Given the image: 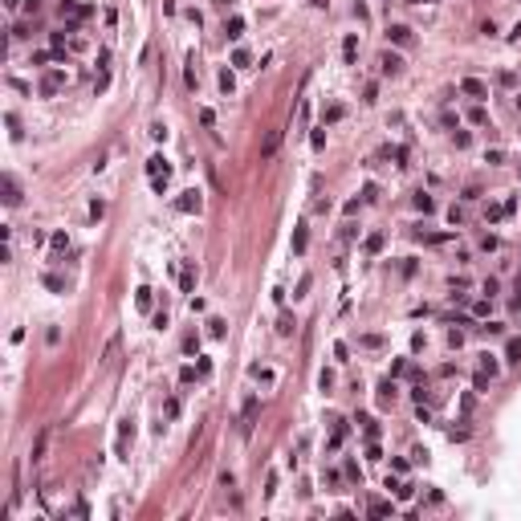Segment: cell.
I'll use <instances>...</instances> for the list:
<instances>
[{
  "label": "cell",
  "instance_id": "cell-21",
  "mask_svg": "<svg viewBox=\"0 0 521 521\" xmlns=\"http://www.w3.org/2000/svg\"><path fill=\"white\" fill-rule=\"evenodd\" d=\"M293 253H305V228L293 232Z\"/></svg>",
  "mask_w": 521,
  "mask_h": 521
},
{
  "label": "cell",
  "instance_id": "cell-26",
  "mask_svg": "<svg viewBox=\"0 0 521 521\" xmlns=\"http://www.w3.org/2000/svg\"><path fill=\"white\" fill-rule=\"evenodd\" d=\"M216 4H224V8H228V4H232V0H216Z\"/></svg>",
  "mask_w": 521,
  "mask_h": 521
},
{
  "label": "cell",
  "instance_id": "cell-12",
  "mask_svg": "<svg viewBox=\"0 0 521 521\" xmlns=\"http://www.w3.org/2000/svg\"><path fill=\"white\" fill-rule=\"evenodd\" d=\"M358 423H362V432H366V440H375V436H379V423H375L371 415H358Z\"/></svg>",
  "mask_w": 521,
  "mask_h": 521
},
{
  "label": "cell",
  "instance_id": "cell-1",
  "mask_svg": "<svg viewBox=\"0 0 521 521\" xmlns=\"http://www.w3.org/2000/svg\"><path fill=\"white\" fill-rule=\"evenodd\" d=\"M147 175H151V179H171L167 159H163V155H151V159H147Z\"/></svg>",
  "mask_w": 521,
  "mask_h": 521
},
{
  "label": "cell",
  "instance_id": "cell-5",
  "mask_svg": "<svg viewBox=\"0 0 521 521\" xmlns=\"http://www.w3.org/2000/svg\"><path fill=\"white\" fill-rule=\"evenodd\" d=\"M379 65H383V73H391V78H395V73H403V57H399V53H383Z\"/></svg>",
  "mask_w": 521,
  "mask_h": 521
},
{
  "label": "cell",
  "instance_id": "cell-23",
  "mask_svg": "<svg viewBox=\"0 0 521 521\" xmlns=\"http://www.w3.org/2000/svg\"><path fill=\"white\" fill-rule=\"evenodd\" d=\"M379 248H383V236H379V232H375V236H371V240H366V253H379Z\"/></svg>",
  "mask_w": 521,
  "mask_h": 521
},
{
  "label": "cell",
  "instance_id": "cell-13",
  "mask_svg": "<svg viewBox=\"0 0 521 521\" xmlns=\"http://www.w3.org/2000/svg\"><path fill=\"white\" fill-rule=\"evenodd\" d=\"M505 358H509V362H521V338H509V346H505Z\"/></svg>",
  "mask_w": 521,
  "mask_h": 521
},
{
  "label": "cell",
  "instance_id": "cell-25",
  "mask_svg": "<svg viewBox=\"0 0 521 521\" xmlns=\"http://www.w3.org/2000/svg\"><path fill=\"white\" fill-rule=\"evenodd\" d=\"M4 4H8V8H16V4H21V0H4Z\"/></svg>",
  "mask_w": 521,
  "mask_h": 521
},
{
  "label": "cell",
  "instance_id": "cell-10",
  "mask_svg": "<svg viewBox=\"0 0 521 521\" xmlns=\"http://www.w3.org/2000/svg\"><path fill=\"white\" fill-rule=\"evenodd\" d=\"M387 513H395L391 501H371V517H387Z\"/></svg>",
  "mask_w": 521,
  "mask_h": 521
},
{
  "label": "cell",
  "instance_id": "cell-9",
  "mask_svg": "<svg viewBox=\"0 0 521 521\" xmlns=\"http://www.w3.org/2000/svg\"><path fill=\"white\" fill-rule=\"evenodd\" d=\"M342 440H346V423H338V419H334V432H330V448H342Z\"/></svg>",
  "mask_w": 521,
  "mask_h": 521
},
{
  "label": "cell",
  "instance_id": "cell-22",
  "mask_svg": "<svg viewBox=\"0 0 521 521\" xmlns=\"http://www.w3.org/2000/svg\"><path fill=\"white\" fill-rule=\"evenodd\" d=\"M293 326H297V322H293L290 314H281V322H277V330H281V334H293Z\"/></svg>",
  "mask_w": 521,
  "mask_h": 521
},
{
  "label": "cell",
  "instance_id": "cell-24",
  "mask_svg": "<svg viewBox=\"0 0 521 521\" xmlns=\"http://www.w3.org/2000/svg\"><path fill=\"white\" fill-rule=\"evenodd\" d=\"M53 248H57V253H61V248H69V240H65V232H53Z\"/></svg>",
  "mask_w": 521,
  "mask_h": 521
},
{
  "label": "cell",
  "instance_id": "cell-4",
  "mask_svg": "<svg viewBox=\"0 0 521 521\" xmlns=\"http://www.w3.org/2000/svg\"><path fill=\"white\" fill-rule=\"evenodd\" d=\"M387 41L407 45V41H411V29H407V25H387Z\"/></svg>",
  "mask_w": 521,
  "mask_h": 521
},
{
  "label": "cell",
  "instance_id": "cell-7",
  "mask_svg": "<svg viewBox=\"0 0 521 521\" xmlns=\"http://www.w3.org/2000/svg\"><path fill=\"white\" fill-rule=\"evenodd\" d=\"M460 90H464V94H472V98H485V94H489V86H485V82H476V78H464Z\"/></svg>",
  "mask_w": 521,
  "mask_h": 521
},
{
  "label": "cell",
  "instance_id": "cell-27",
  "mask_svg": "<svg viewBox=\"0 0 521 521\" xmlns=\"http://www.w3.org/2000/svg\"><path fill=\"white\" fill-rule=\"evenodd\" d=\"M411 4H423V0H411Z\"/></svg>",
  "mask_w": 521,
  "mask_h": 521
},
{
  "label": "cell",
  "instance_id": "cell-16",
  "mask_svg": "<svg viewBox=\"0 0 521 521\" xmlns=\"http://www.w3.org/2000/svg\"><path fill=\"white\" fill-rule=\"evenodd\" d=\"M415 208H419V212H432L436 204H432V196H428V191H415Z\"/></svg>",
  "mask_w": 521,
  "mask_h": 521
},
{
  "label": "cell",
  "instance_id": "cell-11",
  "mask_svg": "<svg viewBox=\"0 0 521 521\" xmlns=\"http://www.w3.org/2000/svg\"><path fill=\"white\" fill-rule=\"evenodd\" d=\"M354 53H358V37L350 33L346 41H342V57H346V61H354Z\"/></svg>",
  "mask_w": 521,
  "mask_h": 521
},
{
  "label": "cell",
  "instance_id": "cell-18",
  "mask_svg": "<svg viewBox=\"0 0 521 521\" xmlns=\"http://www.w3.org/2000/svg\"><path fill=\"white\" fill-rule=\"evenodd\" d=\"M480 371L493 379V375H497V358H493V354H480Z\"/></svg>",
  "mask_w": 521,
  "mask_h": 521
},
{
  "label": "cell",
  "instance_id": "cell-14",
  "mask_svg": "<svg viewBox=\"0 0 521 521\" xmlns=\"http://www.w3.org/2000/svg\"><path fill=\"white\" fill-rule=\"evenodd\" d=\"M179 285H183V293H191V285H196V269H191V265L179 273Z\"/></svg>",
  "mask_w": 521,
  "mask_h": 521
},
{
  "label": "cell",
  "instance_id": "cell-6",
  "mask_svg": "<svg viewBox=\"0 0 521 521\" xmlns=\"http://www.w3.org/2000/svg\"><path fill=\"white\" fill-rule=\"evenodd\" d=\"M277 147H281V130H269V139H265V147H261V159H273Z\"/></svg>",
  "mask_w": 521,
  "mask_h": 521
},
{
  "label": "cell",
  "instance_id": "cell-20",
  "mask_svg": "<svg viewBox=\"0 0 521 521\" xmlns=\"http://www.w3.org/2000/svg\"><path fill=\"white\" fill-rule=\"evenodd\" d=\"M134 305H139V310H151V290H139V293H134Z\"/></svg>",
  "mask_w": 521,
  "mask_h": 521
},
{
  "label": "cell",
  "instance_id": "cell-3",
  "mask_svg": "<svg viewBox=\"0 0 521 521\" xmlns=\"http://www.w3.org/2000/svg\"><path fill=\"white\" fill-rule=\"evenodd\" d=\"M175 212H200V191H183L175 200Z\"/></svg>",
  "mask_w": 521,
  "mask_h": 521
},
{
  "label": "cell",
  "instance_id": "cell-2",
  "mask_svg": "<svg viewBox=\"0 0 521 521\" xmlns=\"http://www.w3.org/2000/svg\"><path fill=\"white\" fill-rule=\"evenodd\" d=\"M4 204H8V208L21 204V183H16L12 175H4Z\"/></svg>",
  "mask_w": 521,
  "mask_h": 521
},
{
  "label": "cell",
  "instance_id": "cell-19",
  "mask_svg": "<svg viewBox=\"0 0 521 521\" xmlns=\"http://www.w3.org/2000/svg\"><path fill=\"white\" fill-rule=\"evenodd\" d=\"M45 444H49V432H41V436H37V444H33V460H41V456H45Z\"/></svg>",
  "mask_w": 521,
  "mask_h": 521
},
{
  "label": "cell",
  "instance_id": "cell-15",
  "mask_svg": "<svg viewBox=\"0 0 521 521\" xmlns=\"http://www.w3.org/2000/svg\"><path fill=\"white\" fill-rule=\"evenodd\" d=\"M224 33H228L232 41H236V37H240V33H244V21H240V16H232L228 25H224Z\"/></svg>",
  "mask_w": 521,
  "mask_h": 521
},
{
  "label": "cell",
  "instance_id": "cell-17",
  "mask_svg": "<svg viewBox=\"0 0 521 521\" xmlns=\"http://www.w3.org/2000/svg\"><path fill=\"white\" fill-rule=\"evenodd\" d=\"M208 334L212 338H224V318H208Z\"/></svg>",
  "mask_w": 521,
  "mask_h": 521
},
{
  "label": "cell",
  "instance_id": "cell-8",
  "mask_svg": "<svg viewBox=\"0 0 521 521\" xmlns=\"http://www.w3.org/2000/svg\"><path fill=\"white\" fill-rule=\"evenodd\" d=\"M379 403H383V407L395 403V383H391V379H383V383H379Z\"/></svg>",
  "mask_w": 521,
  "mask_h": 521
}]
</instances>
